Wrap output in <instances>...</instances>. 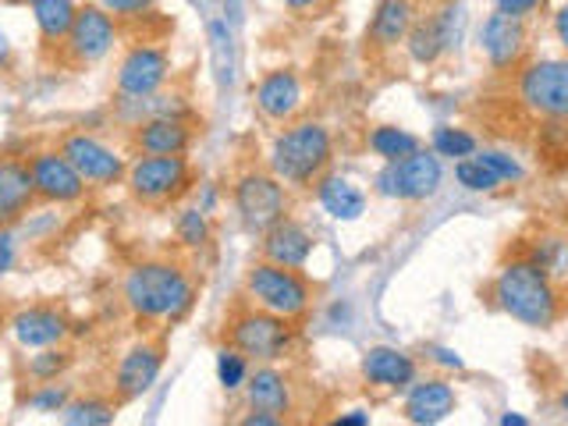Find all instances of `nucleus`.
I'll return each instance as SVG.
<instances>
[{"label": "nucleus", "mask_w": 568, "mask_h": 426, "mask_svg": "<svg viewBox=\"0 0 568 426\" xmlns=\"http://www.w3.org/2000/svg\"><path fill=\"white\" fill-rule=\"evenodd\" d=\"M334 164V132L320 118L281 124L266 146V171L292 192H310Z\"/></svg>", "instance_id": "3"}, {"label": "nucleus", "mask_w": 568, "mask_h": 426, "mask_svg": "<svg viewBox=\"0 0 568 426\" xmlns=\"http://www.w3.org/2000/svg\"><path fill=\"white\" fill-rule=\"evenodd\" d=\"M430 150L440 156V160H466L479 150V139L462 129V124H437V129L430 132Z\"/></svg>", "instance_id": "35"}, {"label": "nucleus", "mask_w": 568, "mask_h": 426, "mask_svg": "<svg viewBox=\"0 0 568 426\" xmlns=\"http://www.w3.org/2000/svg\"><path fill=\"white\" fill-rule=\"evenodd\" d=\"M550 32H555L558 47L568 53V0H565V4H558L555 14H550Z\"/></svg>", "instance_id": "44"}, {"label": "nucleus", "mask_w": 568, "mask_h": 426, "mask_svg": "<svg viewBox=\"0 0 568 426\" xmlns=\"http://www.w3.org/2000/svg\"><path fill=\"white\" fill-rule=\"evenodd\" d=\"M26 160L36 185V200L43 206H82L89 200V192H93L58 146L32 150Z\"/></svg>", "instance_id": "14"}, {"label": "nucleus", "mask_w": 568, "mask_h": 426, "mask_svg": "<svg viewBox=\"0 0 568 426\" xmlns=\"http://www.w3.org/2000/svg\"><path fill=\"white\" fill-rule=\"evenodd\" d=\"M195 192V206L200 210H206V213H217V206H221V185L217 182H203L200 189H192Z\"/></svg>", "instance_id": "43"}, {"label": "nucleus", "mask_w": 568, "mask_h": 426, "mask_svg": "<svg viewBox=\"0 0 568 426\" xmlns=\"http://www.w3.org/2000/svg\"><path fill=\"white\" fill-rule=\"evenodd\" d=\"M413 22H416V0H377L366 26V43L373 50H395L405 43Z\"/></svg>", "instance_id": "25"}, {"label": "nucleus", "mask_w": 568, "mask_h": 426, "mask_svg": "<svg viewBox=\"0 0 568 426\" xmlns=\"http://www.w3.org/2000/svg\"><path fill=\"white\" fill-rule=\"evenodd\" d=\"M497 423H501V426H529V419L523 413H501V416H497Z\"/></svg>", "instance_id": "50"}, {"label": "nucleus", "mask_w": 568, "mask_h": 426, "mask_svg": "<svg viewBox=\"0 0 568 426\" xmlns=\"http://www.w3.org/2000/svg\"><path fill=\"white\" fill-rule=\"evenodd\" d=\"M476 47L484 53V61L497 75H508V71H519L526 64V47H529V32L523 18H511L501 11H490L476 29Z\"/></svg>", "instance_id": "15"}, {"label": "nucleus", "mask_w": 568, "mask_h": 426, "mask_svg": "<svg viewBox=\"0 0 568 426\" xmlns=\"http://www.w3.org/2000/svg\"><path fill=\"white\" fill-rule=\"evenodd\" d=\"M423 146V139L416 132L402 129V124H373L366 132V150L387 164V160H402L408 153H416Z\"/></svg>", "instance_id": "31"}, {"label": "nucleus", "mask_w": 568, "mask_h": 426, "mask_svg": "<svg viewBox=\"0 0 568 426\" xmlns=\"http://www.w3.org/2000/svg\"><path fill=\"white\" fill-rule=\"evenodd\" d=\"M26 4H29L36 32H40V47L58 53L61 43L68 40L71 26H75L82 0H26Z\"/></svg>", "instance_id": "26"}, {"label": "nucleus", "mask_w": 568, "mask_h": 426, "mask_svg": "<svg viewBox=\"0 0 568 426\" xmlns=\"http://www.w3.org/2000/svg\"><path fill=\"white\" fill-rule=\"evenodd\" d=\"M224 342L231 348H239L253 366L281 363L284 355H292V348H295V324L284 316L248 306L242 298V306H235L224 320Z\"/></svg>", "instance_id": "5"}, {"label": "nucleus", "mask_w": 568, "mask_h": 426, "mask_svg": "<svg viewBox=\"0 0 568 426\" xmlns=\"http://www.w3.org/2000/svg\"><path fill=\"white\" fill-rule=\"evenodd\" d=\"M231 210H235L239 224L248 235H263L266 227H274L292 213V189L274 178L266 168H245L231 182Z\"/></svg>", "instance_id": "7"}, {"label": "nucleus", "mask_w": 568, "mask_h": 426, "mask_svg": "<svg viewBox=\"0 0 568 426\" xmlns=\"http://www.w3.org/2000/svg\"><path fill=\"white\" fill-rule=\"evenodd\" d=\"M558 405H561V413H568V390H561V398H558Z\"/></svg>", "instance_id": "51"}, {"label": "nucleus", "mask_w": 568, "mask_h": 426, "mask_svg": "<svg viewBox=\"0 0 568 426\" xmlns=\"http://www.w3.org/2000/svg\"><path fill=\"white\" fill-rule=\"evenodd\" d=\"M253 106L266 124H288L306 106V82L295 68H271L253 85Z\"/></svg>", "instance_id": "16"}, {"label": "nucleus", "mask_w": 568, "mask_h": 426, "mask_svg": "<svg viewBox=\"0 0 568 426\" xmlns=\"http://www.w3.org/2000/svg\"><path fill=\"white\" fill-rule=\"evenodd\" d=\"M490 8L494 11H501V14H511V18H532L540 8H544V0H490Z\"/></svg>", "instance_id": "42"}, {"label": "nucleus", "mask_w": 568, "mask_h": 426, "mask_svg": "<svg viewBox=\"0 0 568 426\" xmlns=\"http://www.w3.org/2000/svg\"><path fill=\"white\" fill-rule=\"evenodd\" d=\"M75 398V384L61 381H47V384H32L29 395L22 398L26 408H32L36 416H61L64 405Z\"/></svg>", "instance_id": "34"}, {"label": "nucleus", "mask_w": 568, "mask_h": 426, "mask_svg": "<svg viewBox=\"0 0 568 426\" xmlns=\"http://www.w3.org/2000/svg\"><path fill=\"white\" fill-rule=\"evenodd\" d=\"M206 47H210L213 82H217L221 93H227L239 75V47H235V26H231L224 14L206 22Z\"/></svg>", "instance_id": "27"}, {"label": "nucleus", "mask_w": 568, "mask_h": 426, "mask_svg": "<svg viewBox=\"0 0 568 426\" xmlns=\"http://www.w3.org/2000/svg\"><path fill=\"white\" fill-rule=\"evenodd\" d=\"M313 195H316L320 210H324L327 217L337 224L363 221L366 210H369V192L359 182H352L348 174H337V171H327L324 178H320V182L313 185Z\"/></svg>", "instance_id": "24"}, {"label": "nucleus", "mask_w": 568, "mask_h": 426, "mask_svg": "<svg viewBox=\"0 0 568 426\" xmlns=\"http://www.w3.org/2000/svg\"><path fill=\"white\" fill-rule=\"evenodd\" d=\"M565 168H568V164H565Z\"/></svg>", "instance_id": "53"}, {"label": "nucleus", "mask_w": 568, "mask_h": 426, "mask_svg": "<svg viewBox=\"0 0 568 426\" xmlns=\"http://www.w3.org/2000/svg\"><path fill=\"white\" fill-rule=\"evenodd\" d=\"M171 79H174L171 50L150 40H135L121 50V58L114 64V103L146 100L160 93V89H168Z\"/></svg>", "instance_id": "10"}, {"label": "nucleus", "mask_w": 568, "mask_h": 426, "mask_svg": "<svg viewBox=\"0 0 568 426\" xmlns=\"http://www.w3.org/2000/svg\"><path fill=\"white\" fill-rule=\"evenodd\" d=\"M242 426H281L284 419L274 413H263V408H245V416L239 419Z\"/></svg>", "instance_id": "45"}, {"label": "nucleus", "mask_w": 568, "mask_h": 426, "mask_svg": "<svg viewBox=\"0 0 568 426\" xmlns=\"http://www.w3.org/2000/svg\"><path fill=\"white\" fill-rule=\"evenodd\" d=\"M200 298V284L182 260L150 256L132 263L121 277V306L142 331L174 327L189 320Z\"/></svg>", "instance_id": "1"}, {"label": "nucleus", "mask_w": 568, "mask_h": 426, "mask_svg": "<svg viewBox=\"0 0 568 426\" xmlns=\"http://www.w3.org/2000/svg\"><path fill=\"white\" fill-rule=\"evenodd\" d=\"M455 182L466 189V192H476V195H490L497 189H505L501 182L494 178V171L487 164H479L476 153L466 156V160H455Z\"/></svg>", "instance_id": "37"}, {"label": "nucleus", "mask_w": 568, "mask_h": 426, "mask_svg": "<svg viewBox=\"0 0 568 426\" xmlns=\"http://www.w3.org/2000/svg\"><path fill=\"white\" fill-rule=\"evenodd\" d=\"M124 189L139 206H174L195 189V171L189 153L178 156H150V153H132L129 171H124Z\"/></svg>", "instance_id": "6"}, {"label": "nucleus", "mask_w": 568, "mask_h": 426, "mask_svg": "<svg viewBox=\"0 0 568 426\" xmlns=\"http://www.w3.org/2000/svg\"><path fill=\"white\" fill-rule=\"evenodd\" d=\"M490 298L508 320L529 331H550L565 313L561 284L523 253L508 256L490 281Z\"/></svg>", "instance_id": "2"}, {"label": "nucleus", "mask_w": 568, "mask_h": 426, "mask_svg": "<svg viewBox=\"0 0 568 426\" xmlns=\"http://www.w3.org/2000/svg\"><path fill=\"white\" fill-rule=\"evenodd\" d=\"M402 47L408 53V61L419 64V68H434V64H440L444 58H448V43H444V32H440L430 8L416 11V22H413V29H408Z\"/></svg>", "instance_id": "28"}, {"label": "nucleus", "mask_w": 568, "mask_h": 426, "mask_svg": "<svg viewBox=\"0 0 568 426\" xmlns=\"http://www.w3.org/2000/svg\"><path fill=\"white\" fill-rule=\"evenodd\" d=\"M515 100L532 118L568 124V53L526 61L515 71Z\"/></svg>", "instance_id": "9"}, {"label": "nucleus", "mask_w": 568, "mask_h": 426, "mask_svg": "<svg viewBox=\"0 0 568 426\" xmlns=\"http://www.w3.org/2000/svg\"><path fill=\"white\" fill-rule=\"evenodd\" d=\"M313 253H316V235L302 221H295L292 213L260 235V256L281 266H292V271H306Z\"/></svg>", "instance_id": "21"}, {"label": "nucleus", "mask_w": 568, "mask_h": 426, "mask_svg": "<svg viewBox=\"0 0 568 426\" xmlns=\"http://www.w3.org/2000/svg\"><path fill=\"white\" fill-rule=\"evenodd\" d=\"M132 153L150 156H178L195 146V124L192 118H146L129 129Z\"/></svg>", "instance_id": "19"}, {"label": "nucleus", "mask_w": 568, "mask_h": 426, "mask_svg": "<svg viewBox=\"0 0 568 426\" xmlns=\"http://www.w3.org/2000/svg\"><path fill=\"white\" fill-rule=\"evenodd\" d=\"M444 160L430 150L419 146L416 153H408L402 160H387L381 171L373 174V195L390 203H426L434 200L444 185Z\"/></svg>", "instance_id": "8"}, {"label": "nucleus", "mask_w": 568, "mask_h": 426, "mask_svg": "<svg viewBox=\"0 0 568 426\" xmlns=\"http://www.w3.org/2000/svg\"><path fill=\"white\" fill-rule=\"evenodd\" d=\"M248 369H253V363H248L239 348H231L227 342H221L217 355H213V373H217L221 390H227V395H239V390L245 387V381H248Z\"/></svg>", "instance_id": "36"}, {"label": "nucleus", "mask_w": 568, "mask_h": 426, "mask_svg": "<svg viewBox=\"0 0 568 426\" xmlns=\"http://www.w3.org/2000/svg\"><path fill=\"white\" fill-rule=\"evenodd\" d=\"M64 426H111L118 423V398L114 395H100V390H89L64 405V413L58 416Z\"/></svg>", "instance_id": "30"}, {"label": "nucleus", "mask_w": 568, "mask_h": 426, "mask_svg": "<svg viewBox=\"0 0 568 426\" xmlns=\"http://www.w3.org/2000/svg\"><path fill=\"white\" fill-rule=\"evenodd\" d=\"M224 18L231 26H239L242 18H245V8H242V0H224Z\"/></svg>", "instance_id": "49"}, {"label": "nucleus", "mask_w": 568, "mask_h": 426, "mask_svg": "<svg viewBox=\"0 0 568 426\" xmlns=\"http://www.w3.org/2000/svg\"><path fill=\"white\" fill-rule=\"evenodd\" d=\"M164 363H168V348L160 337H135L129 348H121L111 369V395L118 398V405H132L142 395H150L160 373H164Z\"/></svg>", "instance_id": "13"}, {"label": "nucleus", "mask_w": 568, "mask_h": 426, "mask_svg": "<svg viewBox=\"0 0 568 426\" xmlns=\"http://www.w3.org/2000/svg\"><path fill=\"white\" fill-rule=\"evenodd\" d=\"M523 256L537 263L547 277H555L558 284H565L568 281V231L565 227L537 231V235L526 242Z\"/></svg>", "instance_id": "29"}, {"label": "nucleus", "mask_w": 568, "mask_h": 426, "mask_svg": "<svg viewBox=\"0 0 568 426\" xmlns=\"http://www.w3.org/2000/svg\"><path fill=\"white\" fill-rule=\"evenodd\" d=\"M11 64H14V43H11L8 29L0 26V75H4V71H11Z\"/></svg>", "instance_id": "47"}, {"label": "nucleus", "mask_w": 568, "mask_h": 426, "mask_svg": "<svg viewBox=\"0 0 568 426\" xmlns=\"http://www.w3.org/2000/svg\"><path fill=\"white\" fill-rule=\"evenodd\" d=\"M121 47V22L106 11L100 0H82L79 14H75V26H71L68 40L61 43L58 58L68 68H93L103 64L111 53Z\"/></svg>", "instance_id": "11"}, {"label": "nucleus", "mask_w": 568, "mask_h": 426, "mask_svg": "<svg viewBox=\"0 0 568 426\" xmlns=\"http://www.w3.org/2000/svg\"><path fill=\"white\" fill-rule=\"evenodd\" d=\"M242 402L245 408H263V413L288 419L295 413V384L277 363H256L242 387Z\"/></svg>", "instance_id": "20"}, {"label": "nucleus", "mask_w": 568, "mask_h": 426, "mask_svg": "<svg viewBox=\"0 0 568 426\" xmlns=\"http://www.w3.org/2000/svg\"><path fill=\"white\" fill-rule=\"evenodd\" d=\"M426 359H430L434 366H440L444 373H462V369H466V359H462L458 348H452V345H430Z\"/></svg>", "instance_id": "41"}, {"label": "nucleus", "mask_w": 568, "mask_h": 426, "mask_svg": "<svg viewBox=\"0 0 568 426\" xmlns=\"http://www.w3.org/2000/svg\"><path fill=\"white\" fill-rule=\"evenodd\" d=\"M455 408H458V395L448 377H416L405 387L402 416L413 426H437L444 419H452Z\"/></svg>", "instance_id": "18"}, {"label": "nucleus", "mask_w": 568, "mask_h": 426, "mask_svg": "<svg viewBox=\"0 0 568 426\" xmlns=\"http://www.w3.org/2000/svg\"><path fill=\"white\" fill-rule=\"evenodd\" d=\"M100 4L111 11L118 22H139V18L156 11L160 0H100Z\"/></svg>", "instance_id": "39"}, {"label": "nucleus", "mask_w": 568, "mask_h": 426, "mask_svg": "<svg viewBox=\"0 0 568 426\" xmlns=\"http://www.w3.org/2000/svg\"><path fill=\"white\" fill-rule=\"evenodd\" d=\"M476 160L479 164H487L494 171V178L501 185H519L526 178V168L519 164V156L508 153V150H494V146H479L476 150Z\"/></svg>", "instance_id": "38"}, {"label": "nucleus", "mask_w": 568, "mask_h": 426, "mask_svg": "<svg viewBox=\"0 0 568 426\" xmlns=\"http://www.w3.org/2000/svg\"><path fill=\"white\" fill-rule=\"evenodd\" d=\"M359 373H363V381L377 390H405L419 377V363H416V355H408L405 348L369 345L359 359Z\"/></svg>", "instance_id": "23"}, {"label": "nucleus", "mask_w": 568, "mask_h": 426, "mask_svg": "<svg viewBox=\"0 0 568 426\" xmlns=\"http://www.w3.org/2000/svg\"><path fill=\"white\" fill-rule=\"evenodd\" d=\"M75 363V352L68 345H50V348H36L26 355V377L29 384H47V381H61L64 373Z\"/></svg>", "instance_id": "33"}, {"label": "nucleus", "mask_w": 568, "mask_h": 426, "mask_svg": "<svg viewBox=\"0 0 568 426\" xmlns=\"http://www.w3.org/2000/svg\"><path fill=\"white\" fill-rule=\"evenodd\" d=\"M561 227L568 231V203H565V210H561Z\"/></svg>", "instance_id": "52"}, {"label": "nucleus", "mask_w": 568, "mask_h": 426, "mask_svg": "<svg viewBox=\"0 0 568 426\" xmlns=\"http://www.w3.org/2000/svg\"><path fill=\"white\" fill-rule=\"evenodd\" d=\"M174 239L189 253H203L213 242V213L200 210L195 203H185L174 213Z\"/></svg>", "instance_id": "32"}, {"label": "nucleus", "mask_w": 568, "mask_h": 426, "mask_svg": "<svg viewBox=\"0 0 568 426\" xmlns=\"http://www.w3.org/2000/svg\"><path fill=\"white\" fill-rule=\"evenodd\" d=\"M242 298L248 302V306L266 310V313L298 324V320L310 316L313 302H316V288L306 277V271H292V266H281V263H271V260L260 256L245 266Z\"/></svg>", "instance_id": "4"}, {"label": "nucleus", "mask_w": 568, "mask_h": 426, "mask_svg": "<svg viewBox=\"0 0 568 426\" xmlns=\"http://www.w3.org/2000/svg\"><path fill=\"white\" fill-rule=\"evenodd\" d=\"M281 4L292 14H316V11H324L331 0H281Z\"/></svg>", "instance_id": "46"}, {"label": "nucleus", "mask_w": 568, "mask_h": 426, "mask_svg": "<svg viewBox=\"0 0 568 426\" xmlns=\"http://www.w3.org/2000/svg\"><path fill=\"white\" fill-rule=\"evenodd\" d=\"M18 245H22V239H18L14 227H0V277H8L14 271L18 263Z\"/></svg>", "instance_id": "40"}, {"label": "nucleus", "mask_w": 568, "mask_h": 426, "mask_svg": "<svg viewBox=\"0 0 568 426\" xmlns=\"http://www.w3.org/2000/svg\"><path fill=\"white\" fill-rule=\"evenodd\" d=\"M8 334L22 352L50 348V345H68L71 337V320L64 310L47 306V302H32L8 316Z\"/></svg>", "instance_id": "17"}, {"label": "nucleus", "mask_w": 568, "mask_h": 426, "mask_svg": "<svg viewBox=\"0 0 568 426\" xmlns=\"http://www.w3.org/2000/svg\"><path fill=\"white\" fill-rule=\"evenodd\" d=\"M40 206L26 156H0V227H18Z\"/></svg>", "instance_id": "22"}, {"label": "nucleus", "mask_w": 568, "mask_h": 426, "mask_svg": "<svg viewBox=\"0 0 568 426\" xmlns=\"http://www.w3.org/2000/svg\"><path fill=\"white\" fill-rule=\"evenodd\" d=\"M334 426H369V413L366 408H348V413H337Z\"/></svg>", "instance_id": "48"}, {"label": "nucleus", "mask_w": 568, "mask_h": 426, "mask_svg": "<svg viewBox=\"0 0 568 426\" xmlns=\"http://www.w3.org/2000/svg\"><path fill=\"white\" fill-rule=\"evenodd\" d=\"M53 146L75 164V171L85 178V185L93 192L124 185L129 156H124V150H118L114 142L97 135L93 129H68V132H61V139L53 142Z\"/></svg>", "instance_id": "12"}]
</instances>
